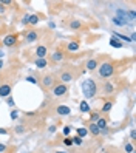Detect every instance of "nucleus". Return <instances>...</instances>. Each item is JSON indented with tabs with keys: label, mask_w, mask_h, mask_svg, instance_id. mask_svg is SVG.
Masks as SVG:
<instances>
[{
	"label": "nucleus",
	"mask_w": 136,
	"mask_h": 153,
	"mask_svg": "<svg viewBox=\"0 0 136 153\" xmlns=\"http://www.w3.org/2000/svg\"><path fill=\"white\" fill-rule=\"evenodd\" d=\"M39 40V31L37 30H26V34H25V42L26 43H34Z\"/></svg>",
	"instance_id": "obj_7"
},
{
	"label": "nucleus",
	"mask_w": 136,
	"mask_h": 153,
	"mask_svg": "<svg viewBox=\"0 0 136 153\" xmlns=\"http://www.w3.org/2000/svg\"><path fill=\"white\" fill-rule=\"evenodd\" d=\"M3 68V59H0V70Z\"/></svg>",
	"instance_id": "obj_45"
},
{
	"label": "nucleus",
	"mask_w": 136,
	"mask_h": 153,
	"mask_svg": "<svg viewBox=\"0 0 136 153\" xmlns=\"http://www.w3.org/2000/svg\"><path fill=\"white\" fill-rule=\"evenodd\" d=\"M57 76V80H60V84H68V82H71V80L74 79V76H76V73L73 70H71L70 67H67V68H62V70H59V73L56 74Z\"/></svg>",
	"instance_id": "obj_4"
},
{
	"label": "nucleus",
	"mask_w": 136,
	"mask_h": 153,
	"mask_svg": "<svg viewBox=\"0 0 136 153\" xmlns=\"http://www.w3.org/2000/svg\"><path fill=\"white\" fill-rule=\"evenodd\" d=\"M88 134V130L85 128V127H79L77 130H76V136H79V138H85Z\"/></svg>",
	"instance_id": "obj_22"
},
{
	"label": "nucleus",
	"mask_w": 136,
	"mask_h": 153,
	"mask_svg": "<svg viewBox=\"0 0 136 153\" xmlns=\"http://www.w3.org/2000/svg\"><path fill=\"white\" fill-rule=\"evenodd\" d=\"M116 64L111 60H104L99 64L97 67V76L101 79H108V77H113L116 74Z\"/></svg>",
	"instance_id": "obj_1"
},
{
	"label": "nucleus",
	"mask_w": 136,
	"mask_h": 153,
	"mask_svg": "<svg viewBox=\"0 0 136 153\" xmlns=\"http://www.w3.org/2000/svg\"><path fill=\"white\" fill-rule=\"evenodd\" d=\"M39 82H40V87H42L43 91L48 93V91H51V88L57 84V76L54 73H45V74H42Z\"/></svg>",
	"instance_id": "obj_3"
},
{
	"label": "nucleus",
	"mask_w": 136,
	"mask_h": 153,
	"mask_svg": "<svg viewBox=\"0 0 136 153\" xmlns=\"http://www.w3.org/2000/svg\"><path fill=\"white\" fill-rule=\"evenodd\" d=\"M113 91H114V85H113V82H110V80L104 82V93H105V94H113Z\"/></svg>",
	"instance_id": "obj_16"
},
{
	"label": "nucleus",
	"mask_w": 136,
	"mask_h": 153,
	"mask_svg": "<svg viewBox=\"0 0 136 153\" xmlns=\"http://www.w3.org/2000/svg\"><path fill=\"white\" fill-rule=\"evenodd\" d=\"M102 153H122L119 149H116V147H105V149H102Z\"/></svg>",
	"instance_id": "obj_26"
},
{
	"label": "nucleus",
	"mask_w": 136,
	"mask_h": 153,
	"mask_svg": "<svg viewBox=\"0 0 136 153\" xmlns=\"http://www.w3.org/2000/svg\"><path fill=\"white\" fill-rule=\"evenodd\" d=\"M14 130H16V133H17V134H22V133H25V130H26V128L23 127V125H19V127H16Z\"/></svg>",
	"instance_id": "obj_31"
},
{
	"label": "nucleus",
	"mask_w": 136,
	"mask_h": 153,
	"mask_svg": "<svg viewBox=\"0 0 136 153\" xmlns=\"http://www.w3.org/2000/svg\"><path fill=\"white\" fill-rule=\"evenodd\" d=\"M124 150H125L127 153H133V144H132V142H125Z\"/></svg>",
	"instance_id": "obj_28"
},
{
	"label": "nucleus",
	"mask_w": 136,
	"mask_h": 153,
	"mask_svg": "<svg viewBox=\"0 0 136 153\" xmlns=\"http://www.w3.org/2000/svg\"><path fill=\"white\" fill-rule=\"evenodd\" d=\"M54 153H70V152H65V150H57V152H54Z\"/></svg>",
	"instance_id": "obj_43"
},
{
	"label": "nucleus",
	"mask_w": 136,
	"mask_h": 153,
	"mask_svg": "<svg viewBox=\"0 0 136 153\" xmlns=\"http://www.w3.org/2000/svg\"><path fill=\"white\" fill-rule=\"evenodd\" d=\"M17 118H19V111H16V110H13V111H11V119L14 121V119H17Z\"/></svg>",
	"instance_id": "obj_35"
},
{
	"label": "nucleus",
	"mask_w": 136,
	"mask_h": 153,
	"mask_svg": "<svg viewBox=\"0 0 136 153\" xmlns=\"http://www.w3.org/2000/svg\"><path fill=\"white\" fill-rule=\"evenodd\" d=\"M97 67H99V57L88 59L87 64H85V68H87L88 71H94V70H97Z\"/></svg>",
	"instance_id": "obj_11"
},
{
	"label": "nucleus",
	"mask_w": 136,
	"mask_h": 153,
	"mask_svg": "<svg viewBox=\"0 0 136 153\" xmlns=\"http://www.w3.org/2000/svg\"><path fill=\"white\" fill-rule=\"evenodd\" d=\"M22 153H25V152H22Z\"/></svg>",
	"instance_id": "obj_47"
},
{
	"label": "nucleus",
	"mask_w": 136,
	"mask_h": 153,
	"mask_svg": "<svg viewBox=\"0 0 136 153\" xmlns=\"http://www.w3.org/2000/svg\"><path fill=\"white\" fill-rule=\"evenodd\" d=\"M11 91H13V80H8L0 74V97L11 96Z\"/></svg>",
	"instance_id": "obj_5"
},
{
	"label": "nucleus",
	"mask_w": 136,
	"mask_h": 153,
	"mask_svg": "<svg viewBox=\"0 0 136 153\" xmlns=\"http://www.w3.org/2000/svg\"><path fill=\"white\" fill-rule=\"evenodd\" d=\"M130 138H132V141H135V138H136V133H135V130H132V131H130Z\"/></svg>",
	"instance_id": "obj_40"
},
{
	"label": "nucleus",
	"mask_w": 136,
	"mask_h": 153,
	"mask_svg": "<svg viewBox=\"0 0 136 153\" xmlns=\"http://www.w3.org/2000/svg\"><path fill=\"white\" fill-rule=\"evenodd\" d=\"M39 20H40V17L37 14H31L30 16V20H28V25H37Z\"/></svg>",
	"instance_id": "obj_24"
},
{
	"label": "nucleus",
	"mask_w": 136,
	"mask_h": 153,
	"mask_svg": "<svg viewBox=\"0 0 136 153\" xmlns=\"http://www.w3.org/2000/svg\"><path fill=\"white\" fill-rule=\"evenodd\" d=\"M0 3H2L3 6H5V5H13L11 0H0Z\"/></svg>",
	"instance_id": "obj_37"
},
{
	"label": "nucleus",
	"mask_w": 136,
	"mask_h": 153,
	"mask_svg": "<svg viewBox=\"0 0 136 153\" xmlns=\"http://www.w3.org/2000/svg\"><path fill=\"white\" fill-rule=\"evenodd\" d=\"M63 144H65L67 147H71V146H73V142H71V138H63Z\"/></svg>",
	"instance_id": "obj_33"
},
{
	"label": "nucleus",
	"mask_w": 136,
	"mask_h": 153,
	"mask_svg": "<svg viewBox=\"0 0 136 153\" xmlns=\"http://www.w3.org/2000/svg\"><path fill=\"white\" fill-rule=\"evenodd\" d=\"M56 113L59 114V116H67V114H70L71 113V110H70V107L68 105H57L56 107Z\"/></svg>",
	"instance_id": "obj_14"
},
{
	"label": "nucleus",
	"mask_w": 136,
	"mask_h": 153,
	"mask_svg": "<svg viewBox=\"0 0 136 153\" xmlns=\"http://www.w3.org/2000/svg\"><path fill=\"white\" fill-rule=\"evenodd\" d=\"M110 45H111V47H114V48H122V47H124V43H122L119 39H116L114 36H111V39H110Z\"/></svg>",
	"instance_id": "obj_20"
},
{
	"label": "nucleus",
	"mask_w": 136,
	"mask_h": 153,
	"mask_svg": "<svg viewBox=\"0 0 136 153\" xmlns=\"http://www.w3.org/2000/svg\"><path fill=\"white\" fill-rule=\"evenodd\" d=\"M48 130H50V133H54V131H56V125H51Z\"/></svg>",
	"instance_id": "obj_41"
},
{
	"label": "nucleus",
	"mask_w": 136,
	"mask_h": 153,
	"mask_svg": "<svg viewBox=\"0 0 136 153\" xmlns=\"http://www.w3.org/2000/svg\"><path fill=\"white\" fill-rule=\"evenodd\" d=\"M67 93H68V87L65 84H60V82H57L51 88V96L53 97H63Z\"/></svg>",
	"instance_id": "obj_6"
},
{
	"label": "nucleus",
	"mask_w": 136,
	"mask_h": 153,
	"mask_svg": "<svg viewBox=\"0 0 136 153\" xmlns=\"http://www.w3.org/2000/svg\"><path fill=\"white\" fill-rule=\"evenodd\" d=\"M34 65L37 67L39 70L47 68V67H48V60H47V59H36V60H34Z\"/></svg>",
	"instance_id": "obj_18"
},
{
	"label": "nucleus",
	"mask_w": 136,
	"mask_h": 153,
	"mask_svg": "<svg viewBox=\"0 0 136 153\" xmlns=\"http://www.w3.org/2000/svg\"><path fill=\"white\" fill-rule=\"evenodd\" d=\"M99 118H101V111H90V121H91V124H94Z\"/></svg>",
	"instance_id": "obj_23"
},
{
	"label": "nucleus",
	"mask_w": 136,
	"mask_h": 153,
	"mask_svg": "<svg viewBox=\"0 0 136 153\" xmlns=\"http://www.w3.org/2000/svg\"><path fill=\"white\" fill-rule=\"evenodd\" d=\"M25 80H28L30 84H39V80L36 79L34 76H26V79H25Z\"/></svg>",
	"instance_id": "obj_30"
},
{
	"label": "nucleus",
	"mask_w": 136,
	"mask_h": 153,
	"mask_svg": "<svg viewBox=\"0 0 136 153\" xmlns=\"http://www.w3.org/2000/svg\"><path fill=\"white\" fill-rule=\"evenodd\" d=\"M113 23H114V25H117V26H125V25H127V22H125V20H122L121 17H117V16H114V17H113Z\"/></svg>",
	"instance_id": "obj_27"
},
{
	"label": "nucleus",
	"mask_w": 136,
	"mask_h": 153,
	"mask_svg": "<svg viewBox=\"0 0 136 153\" xmlns=\"http://www.w3.org/2000/svg\"><path fill=\"white\" fill-rule=\"evenodd\" d=\"M36 56L37 59H45L48 56V45L47 43H39L37 48H36Z\"/></svg>",
	"instance_id": "obj_8"
},
{
	"label": "nucleus",
	"mask_w": 136,
	"mask_h": 153,
	"mask_svg": "<svg viewBox=\"0 0 136 153\" xmlns=\"http://www.w3.org/2000/svg\"><path fill=\"white\" fill-rule=\"evenodd\" d=\"M3 56H5V53H3L2 50H0V59H3Z\"/></svg>",
	"instance_id": "obj_44"
},
{
	"label": "nucleus",
	"mask_w": 136,
	"mask_h": 153,
	"mask_svg": "<svg viewBox=\"0 0 136 153\" xmlns=\"http://www.w3.org/2000/svg\"><path fill=\"white\" fill-rule=\"evenodd\" d=\"M65 48H67V51H70V53H76V51H79L80 45H79L77 40H71V42H67Z\"/></svg>",
	"instance_id": "obj_13"
},
{
	"label": "nucleus",
	"mask_w": 136,
	"mask_h": 153,
	"mask_svg": "<svg viewBox=\"0 0 136 153\" xmlns=\"http://www.w3.org/2000/svg\"><path fill=\"white\" fill-rule=\"evenodd\" d=\"M0 23H2V19H0Z\"/></svg>",
	"instance_id": "obj_46"
},
{
	"label": "nucleus",
	"mask_w": 136,
	"mask_h": 153,
	"mask_svg": "<svg viewBox=\"0 0 136 153\" xmlns=\"http://www.w3.org/2000/svg\"><path fill=\"white\" fill-rule=\"evenodd\" d=\"M80 88H82V94L85 96V99H93L97 94V84H96V80L91 79V77L82 80Z\"/></svg>",
	"instance_id": "obj_2"
},
{
	"label": "nucleus",
	"mask_w": 136,
	"mask_h": 153,
	"mask_svg": "<svg viewBox=\"0 0 136 153\" xmlns=\"http://www.w3.org/2000/svg\"><path fill=\"white\" fill-rule=\"evenodd\" d=\"M79 108H80V111H82V113H90V111H91V108H90V105H88L87 101L80 102V104H79Z\"/></svg>",
	"instance_id": "obj_21"
},
{
	"label": "nucleus",
	"mask_w": 136,
	"mask_h": 153,
	"mask_svg": "<svg viewBox=\"0 0 136 153\" xmlns=\"http://www.w3.org/2000/svg\"><path fill=\"white\" fill-rule=\"evenodd\" d=\"M94 124L97 125V128L101 130V131L107 128V119H105V118H102V116H101V118H99V119H97V121H96Z\"/></svg>",
	"instance_id": "obj_19"
},
{
	"label": "nucleus",
	"mask_w": 136,
	"mask_h": 153,
	"mask_svg": "<svg viewBox=\"0 0 136 153\" xmlns=\"http://www.w3.org/2000/svg\"><path fill=\"white\" fill-rule=\"evenodd\" d=\"M63 57H65V54H63V50H62V48H57V50H54V53H51L50 60L53 62V64H59V62L63 60Z\"/></svg>",
	"instance_id": "obj_9"
},
{
	"label": "nucleus",
	"mask_w": 136,
	"mask_h": 153,
	"mask_svg": "<svg viewBox=\"0 0 136 153\" xmlns=\"http://www.w3.org/2000/svg\"><path fill=\"white\" fill-rule=\"evenodd\" d=\"M71 142H73V146H76V147H80V146H82V144H84L82 138H79V136H76V134H74L73 138H71Z\"/></svg>",
	"instance_id": "obj_25"
},
{
	"label": "nucleus",
	"mask_w": 136,
	"mask_h": 153,
	"mask_svg": "<svg viewBox=\"0 0 136 153\" xmlns=\"http://www.w3.org/2000/svg\"><path fill=\"white\" fill-rule=\"evenodd\" d=\"M28 20H30V14H26V16H23V25H28Z\"/></svg>",
	"instance_id": "obj_36"
},
{
	"label": "nucleus",
	"mask_w": 136,
	"mask_h": 153,
	"mask_svg": "<svg viewBox=\"0 0 136 153\" xmlns=\"http://www.w3.org/2000/svg\"><path fill=\"white\" fill-rule=\"evenodd\" d=\"M0 134H8V130L6 128H0Z\"/></svg>",
	"instance_id": "obj_42"
},
{
	"label": "nucleus",
	"mask_w": 136,
	"mask_h": 153,
	"mask_svg": "<svg viewBox=\"0 0 136 153\" xmlns=\"http://www.w3.org/2000/svg\"><path fill=\"white\" fill-rule=\"evenodd\" d=\"M17 43V36L16 34H8L3 37V45L5 47H13V45Z\"/></svg>",
	"instance_id": "obj_12"
},
{
	"label": "nucleus",
	"mask_w": 136,
	"mask_h": 153,
	"mask_svg": "<svg viewBox=\"0 0 136 153\" xmlns=\"http://www.w3.org/2000/svg\"><path fill=\"white\" fill-rule=\"evenodd\" d=\"M82 26H84V23L80 22L79 19H70V20H68V28H70L71 31H79Z\"/></svg>",
	"instance_id": "obj_10"
},
{
	"label": "nucleus",
	"mask_w": 136,
	"mask_h": 153,
	"mask_svg": "<svg viewBox=\"0 0 136 153\" xmlns=\"http://www.w3.org/2000/svg\"><path fill=\"white\" fill-rule=\"evenodd\" d=\"M113 104H114V102L111 101V99H110V101H105L104 105L101 107V111H102V113H110L111 108H113Z\"/></svg>",
	"instance_id": "obj_17"
},
{
	"label": "nucleus",
	"mask_w": 136,
	"mask_h": 153,
	"mask_svg": "<svg viewBox=\"0 0 136 153\" xmlns=\"http://www.w3.org/2000/svg\"><path fill=\"white\" fill-rule=\"evenodd\" d=\"M6 150H8V146L5 142H0V153H5Z\"/></svg>",
	"instance_id": "obj_34"
},
{
	"label": "nucleus",
	"mask_w": 136,
	"mask_h": 153,
	"mask_svg": "<svg viewBox=\"0 0 136 153\" xmlns=\"http://www.w3.org/2000/svg\"><path fill=\"white\" fill-rule=\"evenodd\" d=\"M6 99H8V104H10V105L13 107V105H14V101H13V97H11V96H8Z\"/></svg>",
	"instance_id": "obj_39"
},
{
	"label": "nucleus",
	"mask_w": 136,
	"mask_h": 153,
	"mask_svg": "<svg viewBox=\"0 0 136 153\" xmlns=\"http://www.w3.org/2000/svg\"><path fill=\"white\" fill-rule=\"evenodd\" d=\"M127 17H130V20H135V19H136V13L132 10V11L127 13Z\"/></svg>",
	"instance_id": "obj_32"
},
{
	"label": "nucleus",
	"mask_w": 136,
	"mask_h": 153,
	"mask_svg": "<svg viewBox=\"0 0 136 153\" xmlns=\"http://www.w3.org/2000/svg\"><path fill=\"white\" fill-rule=\"evenodd\" d=\"M87 130H88L90 134H93L94 138H99V136H101V130L97 128V125H96V124H90Z\"/></svg>",
	"instance_id": "obj_15"
},
{
	"label": "nucleus",
	"mask_w": 136,
	"mask_h": 153,
	"mask_svg": "<svg viewBox=\"0 0 136 153\" xmlns=\"http://www.w3.org/2000/svg\"><path fill=\"white\" fill-rule=\"evenodd\" d=\"M5 11H6V8H5L2 3H0V16H2V14H5Z\"/></svg>",
	"instance_id": "obj_38"
},
{
	"label": "nucleus",
	"mask_w": 136,
	"mask_h": 153,
	"mask_svg": "<svg viewBox=\"0 0 136 153\" xmlns=\"http://www.w3.org/2000/svg\"><path fill=\"white\" fill-rule=\"evenodd\" d=\"M62 133H63V136H65V138H68V134L71 133V127H70V125H65L63 130H62Z\"/></svg>",
	"instance_id": "obj_29"
}]
</instances>
